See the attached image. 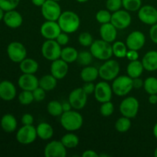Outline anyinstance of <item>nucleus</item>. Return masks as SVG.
I'll use <instances>...</instances> for the list:
<instances>
[{
    "mask_svg": "<svg viewBox=\"0 0 157 157\" xmlns=\"http://www.w3.org/2000/svg\"><path fill=\"white\" fill-rule=\"evenodd\" d=\"M19 68L22 74L35 75L38 70V63L33 58H25L19 63Z\"/></svg>",
    "mask_w": 157,
    "mask_h": 157,
    "instance_id": "a878e982",
    "label": "nucleus"
},
{
    "mask_svg": "<svg viewBox=\"0 0 157 157\" xmlns=\"http://www.w3.org/2000/svg\"><path fill=\"white\" fill-rule=\"evenodd\" d=\"M58 23L61 31L67 34L77 32L81 25V20L78 14L72 11L63 12L58 19Z\"/></svg>",
    "mask_w": 157,
    "mask_h": 157,
    "instance_id": "f257e3e1",
    "label": "nucleus"
},
{
    "mask_svg": "<svg viewBox=\"0 0 157 157\" xmlns=\"http://www.w3.org/2000/svg\"><path fill=\"white\" fill-rule=\"evenodd\" d=\"M123 7L128 12H136L142 7V0H122Z\"/></svg>",
    "mask_w": 157,
    "mask_h": 157,
    "instance_id": "e433bc0d",
    "label": "nucleus"
},
{
    "mask_svg": "<svg viewBox=\"0 0 157 157\" xmlns=\"http://www.w3.org/2000/svg\"><path fill=\"white\" fill-rule=\"evenodd\" d=\"M60 122L64 130L68 132H74L81 129L84 120L79 112L71 110L69 111L64 112L61 115Z\"/></svg>",
    "mask_w": 157,
    "mask_h": 157,
    "instance_id": "f03ea898",
    "label": "nucleus"
},
{
    "mask_svg": "<svg viewBox=\"0 0 157 157\" xmlns=\"http://www.w3.org/2000/svg\"><path fill=\"white\" fill-rule=\"evenodd\" d=\"M17 90L15 84L9 81L0 82V98L3 101H12L16 97Z\"/></svg>",
    "mask_w": 157,
    "mask_h": 157,
    "instance_id": "412c9836",
    "label": "nucleus"
},
{
    "mask_svg": "<svg viewBox=\"0 0 157 157\" xmlns=\"http://www.w3.org/2000/svg\"><path fill=\"white\" fill-rule=\"evenodd\" d=\"M90 52L94 58L101 61H107L110 59L113 55V49L110 43L103 39L95 40L90 46Z\"/></svg>",
    "mask_w": 157,
    "mask_h": 157,
    "instance_id": "7ed1b4c3",
    "label": "nucleus"
},
{
    "mask_svg": "<svg viewBox=\"0 0 157 157\" xmlns=\"http://www.w3.org/2000/svg\"><path fill=\"white\" fill-rule=\"evenodd\" d=\"M78 42L80 44L84 47H90L94 42L93 37H92L91 34L89 32H84L80 34L79 37H78Z\"/></svg>",
    "mask_w": 157,
    "mask_h": 157,
    "instance_id": "79ce46f5",
    "label": "nucleus"
},
{
    "mask_svg": "<svg viewBox=\"0 0 157 157\" xmlns=\"http://www.w3.org/2000/svg\"><path fill=\"white\" fill-rule=\"evenodd\" d=\"M138 18L143 23L149 25L157 23V9L152 6H144L138 10Z\"/></svg>",
    "mask_w": 157,
    "mask_h": 157,
    "instance_id": "dca6fc26",
    "label": "nucleus"
},
{
    "mask_svg": "<svg viewBox=\"0 0 157 157\" xmlns=\"http://www.w3.org/2000/svg\"><path fill=\"white\" fill-rule=\"evenodd\" d=\"M145 42L146 37L140 31H133L126 39V44L130 50H140L144 46Z\"/></svg>",
    "mask_w": 157,
    "mask_h": 157,
    "instance_id": "f3484780",
    "label": "nucleus"
},
{
    "mask_svg": "<svg viewBox=\"0 0 157 157\" xmlns=\"http://www.w3.org/2000/svg\"><path fill=\"white\" fill-rule=\"evenodd\" d=\"M56 41L60 44L61 46L66 45L69 41V36L67 35V33L64 32H61V33L58 35V36L56 38Z\"/></svg>",
    "mask_w": 157,
    "mask_h": 157,
    "instance_id": "a18cd8bd",
    "label": "nucleus"
},
{
    "mask_svg": "<svg viewBox=\"0 0 157 157\" xmlns=\"http://www.w3.org/2000/svg\"><path fill=\"white\" fill-rule=\"evenodd\" d=\"M36 131L38 137L43 140H48L51 139L54 135V129L52 125L48 123H40L36 127Z\"/></svg>",
    "mask_w": 157,
    "mask_h": 157,
    "instance_id": "393cba45",
    "label": "nucleus"
},
{
    "mask_svg": "<svg viewBox=\"0 0 157 157\" xmlns=\"http://www.w3.org/2000/svg\"><path fill=\"white\" fill-rule=\"evenodd\" d=\"M153 135H154V136L157 139V123L155 124L154 127H153Z\"/></svg>",
    "mask_w": 157,
    "mask_h": 157,
    "instance_id": "13d9d810",
    "label": "nucleus"
},
{
    "mask_svg": "<svg viewBox=\"0 0 157 157\" xmlns=\"http://www.w3.org/2000/svg\"><path fill=\"white\" fill-rule=\"evenodd\" d=\"M149 102L151 104H157V94H150L148 99Z\"/></svg>",
    "mask_w": 157,
    "mask_h": 157,
    "instance_id": "5fc2aeb1",
    "label": "nucleus"
},
{
    "mask_svg": "<svg viewBox=\"0 0 157 157\" xmlns=\"http://www.w3.org/2000/svg\"><path fill=\"white\" fill-rule=\"evenodd\" d=\"M95 86L96 85L94 84L93 82H84V85L82 86V89L87 95H89L94 93Z\"/></svg>",
    "mask_w": 157,
    "mask_h": 157,
    "instance_id": "de8ad7c7",
    "label": "nucleus"
},
{
    "mask_svg": "<svg viewBox=\"0 0 157 157\" xmlns=\"http://www.w3.org/2000/svg\"><path fill=\"white\" fill-rule=\"evenodd\" d=\"M111 16L112 14L107 9L104 10V9H101V10L98 11L96 14V20L99 23L102 24H106V23H109L111 21Z\"/></svg>",
    "mask_w": 157,
    "mask_h": 157,
    "instance_id": "58836bf2",
    "label": "nucleus"
},
{
    "mask_svg": "<svg viewBox=\"0 0 157 157\" xmlns=\"http://www.w3.org/2000/svg\"><path fill=\"white\" fill-rule=\"evenodd\" d=\"M31 1L34 6H37V7H41L46 2V0H31Z\"/></svg>",
    "mask_w": 157,
    "mask_h": 157,
    "instance_id": "6e6d98bb",
    "label": "nucleus"
},
{
    "mask_svg": "<svg viewBox=\"0 0 157 157\" xmlns=\"http://www.w3.org/2000/svg\"><path fill=\"white\" fill-rule=\"evenodd\" d=\"M144 88L149 94H157V78L149 77L144 81Z\"/></svg>",
    "mask_w": 157,
    "mask_h": 157,
    "instance_id": "f704fd0d",
    "label": "nucleus"
},
{
    "mask_svg": "<svg viewBox=\"0 0 157 157\" xmlns=\"http://www.w3.org/2000/svg\"><path fill=\"white\" fill-rule=\"evenodd\" d=\"M61 104H62V108L64 112L69 111V110H71L73 108L71 104V103L69 102V101H64V103H61Z\"/></svg>",
    "mask_w": 157,
    "mask_h": 157,
    "instance_id": "864d4df0",
    "label": "nucleus"
},
{
    "mask_svg": "<svg viewBox=\"0 0 157 157\" xmlns=\"http://www.w3.org/2000/svg\"><path fill=\"white\" fill-rule=\"evenodd\" d=\"M140 108V103L136 98L133 97H127L124 98L120 104V112L121 114L128 118H133L137 115Z\"/></svg>",
    "mask_w": 157,
    "mask_h": 157,
    "instance_id": "6e6552de",
    "label": "nucleus"
},
{
    "mask_svg": "<svg viewBox=\"0 0 157 157\" xmlns=\"http://www.w3.org/2000/svg\"><path fill=\"white\" fill-rule=\"evenodd\" d=\"M68 63L61 58L52 61L51 64V74L57 80H61L65 78L68 72Z\"/></svg>",
    "mask_w": 157,
    "mask_h": 157,
    "instance_id": "6ab92c4d",
    "label": "nucleus"
},
{
    "mask_svg": "<svg viewBox=\"0 0 157 157\" xmlns=\"http://www.w3.org/2000/svg\"><path fill=\"white\" fill-rule=\"evenodd\" d=\"M3 21L10 29H18L22 25V15L15 9L5 12Z\"/></svg>",
    "mask_w": 157,
    "mask_h": 157,
    "instance_id": "aec40b11",
    "label": "nucleus"
},
{
    "mask_svg": "<svg viewBox=\"0 0 157 157\" xmlns=\"http://www.w3.org/2000/svg\"><path fill=\"white\" fill-rule=\"evenodd\" d=\"M18 98L19 103L22 105H29L35 101L32 91L30 90H22L18 94Z\"/></svg>",
    "mask_w": 157,
    "mask_h": 157,
    "instance_id": "4c0bfd02",
    "label": "nucleus"
},
{
    "mask_svg": "<svg viewBox=\"0 0 157 157\" xmlns=\"http://www.w3.org/2000/svg\"><path fill=\"white\" fill-rule=\"evenodd\" d=\"M44 155L45 157H65L67 148L61 140H52L44 147Z\"/></svg>",
    "mask_w": 157,
    "mask_h": 157,
    "instance_id": "2eb2a0df",
    "label": "nucleus"
},
{
    "mask_svg": "<svg viewBox=\"0 0 157 157\" xmlns=\"http://www.w3.org/2000/svg\"><path fill=\"white\" fill-rule=\"evenodd\" d=\"M41 15L47 21H58L62 13L61 6L58 2L54 0H46L41 6Z\"/></svg>",
    "mask_w": 157,
    "mask_h": 157,
    "instance_id": "0eeeda50",
    "label": "nucleus"
},
{
    "mask_svg": "<svg viewBox=\"0 0 157 157\" xmlns=\"http://www.w3.org/2000/svg\"><path fill=\"white\" fill-rule=\"evenodd\" d=\"M7 55L12 61L15 63H20L25 58H26L27 51L22 43L12 41L7 47Z\"/></svg>",
    "mask_w": 157,
    "mask_h": 157,
    "instance_id": "1a4fd4ad",
    "label": "nucleus"
},
{
    "mask_svg": "<svg viewBox=\"0 0 157 157\" xmlns=\"http://www.w3.org/2000/svg\"><path fill=\"white\" fill-rule=\"evenodd\" d=\"M82 157H99V154L94 150H87L83 152Z\"/></svg>",
    "mask_w": 157,
    "mask_h": 157,
    "instance_id": "603ef678",
    "label": "nucleus"
},
{
    "mask_svg": "<svg viewBox=\"0 0 157 157\" xmlns=\"http://www.w3.org/2000/svg\"><path fill=\"white\" fill-rule=\"evenodd\" d=\"M32 94H33L34 100L37 102H41L44 101L46 96V91L39 86L32 91Z\"/></svg>",
    "mask_w": 157,
    "mask_h": 157,
    "instance_id": "c03bdc74",
    "label": "nucleus"
},
{
    "mask_svg": "<svg viewBox=\"0 0 157 157\" xmlns=\"http://www.w3.org/2000/svg\"><path fill=\"white\" fill-rule=\"evenodd\" d=\"M154 156L155 157H157V147L155 149V151H154Z\"/></svg>",
    "mask_w": 157,
    "mask_h": 157,
    "instance_id": "052dcab7",
    "label": "nucleus"
},
{
    "mask_svg": "<svg viewBox=\"0 0 157 157\" xmlns=\"http://www.w3.org/2000/svg\"><path fill=\"white\" fill-rule=\"evenodd\" d=\"M100 35L101 39L112 43L116 40L117 36V29L111 22L102 24L100 28Z\"/></svg>",
    "mask_w": 157,
    "mask_h": 157,
    "instance_id": "4be33fe9",
    "label": "nucleus"
},
{
    "mask_svg": "<svg viewBox=\"0 0 157 157\" xmlns=\"http://www.w3.org/2000/svg\"><path fill=\"white\" fill-rule=\"evenodd\" d=\"M127 57L128 58V60L131 61H136L138 60L139 58V54H138V51L136 50H130L128 49V52L127 53Z\"/></svg>",
    "mask_w": 157,
    "mask_h": 157,
    "instance_id": "8fccbe9b",
    "label": "nucleus"
},
{
    "mask_svg": "<svg viewBox=\"0 0 157 157\" xmlns=\"http://www.w3.org/2000/svg\"><path fill=\"white\" fill-rule=\"evenodd\" d=\"M68 101L75 110H82L87 101V94L82 87H78L72 90L68 97Z\"/></svg>",
    "mask_w": 157,
    "mask_h": 157,
    "instance_id": "ddd939ff",
    "label": "nucleus"
},
{
    "mask_svg": "<svg viewBox=\"0 0 157 157\" xmlns=\"http://www.w3.org/2000/svg\"><path fill=\"white\" fill-rule=\"evenodd\" d=\"M93 55L91 52H87V51H82V52L78 53V58H77V62L80 65L85 67V66L90 65L93 61Z\"/></svg>",
    "mask_w": 157,
    "mask_h": 157,
    "instance_id": "c9c22d12",
    "label": "nucleus"
},
{
    "mask_svg": "<svg viewBox=\"0 0 157 157\" xmlns=\"http://www.w3.org/2000/svg\"><path fill=\"white\" fill-rule=\"evenodd\" d=\"M5 11L3 10L2 8H0V21H2V20H3V18H4V15H5Z\"/></svg>",
    "mask_w": 157,
    "mask_h": 157,
    "instance_id": "4d7b16f0",
    "label": "nucleus"
},
{
    "mask_svg": "<svg viewBox=\"0 0 157 157\" xmlns=\"http://www.w3.org/2000/svg\"><path fill=\"white\" fill-rule=\"evenodd\" d=\"M99 77V70L94 66H85L81 71V78L84 82H93Z\"/></svg>",
    "mask_w": 157,
    "mask_h": 157,
    "instance_id": "cd10ccee",
    "label": "nucleus"
},
{
    "mask_svg": "<svg viewBox=\"0 0 157 157\" xmlns=\"http://www.w3.org/2000/svg\"><path fill=\"white\" fill-rule=\"evenodd\" d=\"M79 52L73 47H65L61 49V58L67 63H72L77 61Z\"/></svg>",
    "mask_w": 157,
    "mask_h": 157,
    "instance_id": "c756f323",
    "label": "nucleus"
},
{
    "mask_svg": "<svg viewBox=\"0 0 157 157\" xmlns=\"http://www.w3.org/2000/svg\"><path fill=\"white\" fill-rule=\"evenodd\" d=\"M62 32L56 21H44L40 28V32L41 36L46 40H55L61 32Z\"/></svg>",
    "mask_w": 157,
    "mask_h": 157,
    "instance_id": "4468645a",
    "label": "nucleus"
},
{
    "mask_svg": "<svg viewBox=\"0 0 157 157\" xmlns=\"http://www.w3.org/2000/svg\"><path fill=\"white\" fill-rule=\"evenodd\" d=\"M112 49H113V55L118 58H125L128 52V48L126 43L122 41H115L112 45Z\"/></svg>",
    "mask_w": 157,
    "mask_h": 157,
    "instance_id": "2f4dec72",
    "label": "nucleus"
},
{
    "mask_svg": "<svg viewBox=\"0 0 157 157\" xmlns=\"http://www.w3.org/2000/svg\"><path fill=\"white\" fill-rule=\"evenodd\" d=\"M113 93L112 87L105 81H101L96 84L94 94L95 99L98 102L102 104V103L111 101Z\"/></svg>",
    "mask_w": 157,
    "mask_h": 157,
    "instance_id": "f8f14e48",
    "label": "nucleus"
},
{
    "mask_svg": "<svg viewBox=\"0 0 157 157\" xmlns=\"http://www.w3.org/2000/svg\"><path fill=\"white\" fill-rule=\"evenodd\" d=\"M131 127V121L130 118L127 117H121L115 123V129L117 130L119 133H126L128 131Z\"/></svg>",
    "mask_w": 157,
    "mask_h": 157,
    "instance_id": "72a5a7b5",
    "label": "nucleus"
},
{
    "mask_svg": "<svg viewBox=\"0 0 157 157\" xmlns=\"http://www.w3.org/2000/svg\"><path fill=\"white\" fill-rule=\"evenodd\" d=\"M0 82H1V81H0Z\"/></svg>",
    "mask_w": 157,
    "mask_h": 157,
    "instance_id": "e2e57ef3",
    "label": "nucleus"
},
{
    "mask_svg": "<svg viewBox=\"0 0 157 157\" xmlns=\"http://www.w3.org/2000/svg\"><path fill=\"white\" fill-rule=\"evenodd\" d=\"M57 81L58 80L52 74L45 75L39 79V87L44 89L45 91H51L56 87Z\"/></svg>",
    "mask_w": 157,
    "mask_h": 157,
    "instance_id": "c85d7f7f",
    "label": "nucleus"
},
{
    "mask_svg": "<svg viewBox=\"0 0 157 157\" xmlns=\"http://www.w3.org/2000/svg\"><path fill=\"white\" fill-rule=\"evenodd\" d=\"M144 67L142 64V61H140L139 60L131 61L127 67V75L131 78L140 77L144 72Z\"/></svg>",
    "mask_w": 157,
    "mask_h": 157,
    "instance_id": "bb28decb",
    "label": "nucleus"
},
{
    "mask_svg": "<svg viewBox=\"0 0 157 157\" xmlns=\"http://www.w3.org/2000/svg\"><path fill=\"white\" fill-rule=\"evenodd\" d=\"M76 1L80 3H84V2H87L88 0H76Z\"/></svg>",
    "mask_w": 157,
    "mask_h": 157,
    "instance_id": "bf43d9fd",
    "label": "nucleus"
},
{
    "mask_svg": "<svg viewBox=\"0 0 157 157\" xmlns=\"http://www.w3.org/2000/svg\"><path fill=\"white\" fill-rule=\"evenodd\" d=\"M122 7V0H107L106 2V8L110 12H117Z\"/></svg>",
    "mask_w": 157,
    "mask_h": 157,
    "instance_id": "37998d69",
    "label": "nucleus"
},
{
    "mask_svg": "<svg viewBox=\"0 0 157 157\" xmlns=\"http://www.w3.org/2000/svg\"><path fill=\"white\" fill-rule=\"evenodd\" d=\"M131 15L127 10H120L113 12L110 22L116 27L117 29H125L131 24Z\"/></svg>",
    "mask_w": 157,
    "mask_h": 157,
    "instance_id": "9b49d317",
    "label": "nucleus"
},
{
    "mask_svg": "<svg viewBox=\"0 0 157 157\" xmlns=\"http://www.w3.org/2000/svg\"><path fill=\"white\" fill-rule=\"evenodd\" d=\"M141 61L145 70L148 71H157V51L147 52Z\"/></svg>",
    "mask_w": 157,
    "mask_h": 157,
    "instance_id": "b1692460",
    "label": "nucleus"
},
{
    "mask_svg": "<svg viewBox=\"0 0 157 157\" xmlns=\"http://www.w3.org/2000/svg\"><path fill=\"white\" fill-rule=\"evenodd\" d=\"M113 92L118 97L126 96L133 89V78L128 75L117 76L111 85Z\"/></svg>",
    "mask_w": 157,
    "mask_h": 157,
    "instance_id": "20e7f679",
    "label": "nucleus"
},
{
    "mask_svg": "<svg viewBox=\"0 0 157 157\" xmlns=\"http://www.w3.org/2000/svg\"><path fill=\"white\" fill-rule=\"evenodd\" d=\"M150 37L151 41L157 44V23L153 25L150 29Z\"/></svg>",
    "mask_w": 157,
    "mask_h": 157,
    "instance_id": "09e8293b",
    "label": "nucleus"
},
{
    "mask_svg": "<svg viewBox=\"0 0 157 157\" xmlns=\"http://www.w3.org/2000/svg\"><path fill=\"white\" fill-rule=\"evenodd\" d=\"M61 47L56 40L47 39L41 46V54L48 61H53L61 58Z\"/></svg>",
    "mask_w": 157,
    "mask_h": 157,
    "instance_id": "423d86ee",
    "label": "nucleus"
},
{
    "mask_svg": "<svg viewBox=\"0 0 157 157\" xmlns=\"http://www.w3.org/2000/svg\"><path fill=\"white\" fill-rule=\"evenodd\" d=\"M21 121L22 125H33L34 117L31 113H25L21 117Z\"/></svg>",
    "mask_w": 157,
    "mask_h": 157,
    "instance_id": "49530a36",
    "label": "nucleus"
},
{
    "mask_svg": "<svg viewBox=\"0 0 157 157\" xmlns=\"http://www.w3.org/2000/svg\"><path fill=\"white\" fill-rule=\"evenodd\" d=\"M114 112V105L111 101H107L101 104V108H100V113L103 117H107L111 116Z\"/></svg>",
    "mask_w": 157,
    "mask_h": 157,
    "instance_id": "ea45409f",
    "label": "nucleus"
},
{
    "mask_svg": "<svg viewBox=\"0 0 157 157\" xmlns=\"http://www.w3.org/2000/svg\"><path fill=\"white\" fill-rule=\"evenodd\" d=\"M144 81H143L141 78H140V77L139 78H133V88H135V89L141 88L142 87H144Z\"/></svg>",
    "mask_w": 157,
    "mask_h": 157,
    "instance_id": "3c124183",
    "label": "nucleus"
},
{
    "mask_svg": "<svg viewBox=\"0 0 157 157\" xmlns=\"http://www.w3.org/2000/svg\"><path fill=\"white\" fill-rule=\"evenodd\" d=\"M120 64L115 60L108 59L100 67L99 77L104 81H113L120 73Z\"/></svg>",
    "mask_w": 157,
    "mask_h": 157,
    "instance_id": "39448f33",
    "label": "nucleus"
},
{
    "mask_svg": "<svg viewBox=\"0 0 157 157\" xmlns=\"http://www.w3.org/2000/svg\"><path fill=\"white\" fill-rule=\"evenodd\" d=\"M18 84L22 90L33 91L39 86V79L33 74H22L18 78Z\"/></svg>",
    "mask_w": 157,
    "mask_h": 157,
    "instance_id": "a211bd4d",
    "label": "nucleus"
},
{
    "mask_svg": "<svg viewBox=\"0 0 157 157\" xmlns=\"http://www.w3.org/2000/svg\"><path fill=\"white\" fill-rule=\"evenodd\" d=\"M61 141L66 148L72 149L77 147L79 144V137L73 133H67L61 137Z\"/></svg>",
    "mask_w": 157,
    "mask_h": 157,
    "instance_id": "7c9ffc66",
    "label": "nucleus"
},
{
    "mask_svg": "<svg viewBox=\"0 0 157 157\" xmlns=\"http://www.w3.org/2000/svg\"><path fill=\"white\" fill-rule=\"evenodd\" d=\"M47 110L49 114L52 117H61L64 113L62 104L58 101H51L47 105Z\"/></svg>",
    "mask_w": 157,
    "mask_h": 157,
    "instance_id": "473e14b6",
    "label": "nucleus"
},
{
    "mask_svg": "<svg viewBox=\"0 0 157 157\" xmlns=\"http://www.w3.org/2000/svg\"><path fill=\"white\" fill-rule=\"evenodd\" d=\"M54 1H56V2H59V1H61V0H54Z\"/></svg>",
    "mask_w": 157,
    "mask_h": 157,
    "instance_id": "680f3d73",
    "label": "nucleus"
},
{
    "mask_svg": "<svg viewBox=\"0 0 157 157\" xmlns=\"http://www.w3.org/2000/svg\"><path fill=\"white\" fill-rule=\"evenodd\" d=\"M0 125H1L2 129L6 133H10L15 131L18 126V122L14 115L11 113H6L3 115L2 117L1 118Z\"/></svg>",
    "mask_w": 157,
    "mask_h": 157,
    "instance_id": "5701e85b",
    "label": "nucleus"
},
{
    "mask_svg": "<svg viewBox=\"0 0 157 157\" xmlns=\"http://www.w3.org/2000/svg\"><path fill=\"white\" fill-rule=\"evenodd\" d=\"M38 137L36 127L33 125H23L16 133V140L23 145L32 144Z\"/></svg>",
    "mask_w": 157,
    "mask_h": 157,
    "instance_id": "9d476101",
    "label": "nucleus"
},
{
    "mask_svg": "<svg viewBox=\"0 0 157 157\" xmlns=\"http://www.w3.org/2000/svg\"><path fill=\"white\" fill-rule=\"evenodd\" d=\"M20 0H0V8L5 12L14 10L18 7Z\"/></svg>",
    "mask_w": 157,
    "mask_h": 157,
    "instance_id": "a19ab883",
    "label": "nucleus"
}]
</instances>
